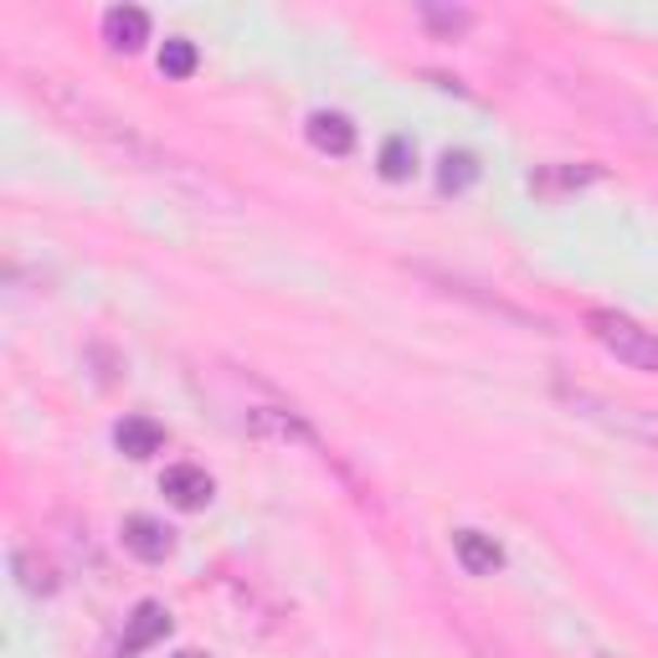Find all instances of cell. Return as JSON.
<instances>
[{
  "mask_svg": "<svg viewBox=\"0 0 658 658\" xmlns=\"http://www.w3.org/2000/svg\"><path fill=\"white\" fill-rule=\"evenodd\" d=\"M586 325H592V334H597V345L612 350L622 366L658 376V334L654 329L633 325V319H622V314H592Z\"/></svg>",
  "mask_w": 658,
  "mask_h": 658,
  "instance_id": "cell-1",
  "label": "cell"
},
{
  "mask_svg": "<svg viewBox=\"0 0 658 658\" xmlns=\"http://www.w3.org/2000/svg\"><path fill=\"white\" fill-rule=\"evenodd\" d=\"M160 494H165L175 509L195 515V509H206V504H212L216 484H212V473H206V468L175 464V468H165V479H160Z\"/></svg>",
  "mask_w": 658,
  "mask_h": 658,
  "instance_id": "cell-2",
  "label": "cell"
},
{
  "mask_svg": "<svg viewBox=\"0 0 658 658\" xmlns=\"http://www.w3.org/2000/svg\"><path fill=\"white\" fill-rule=\"evenodd\" d=\"M118 535H124V551L139 556V561H165V556L175 551V530L170 524H160V520H150V515H129Z\"/></svg>",
  "mask_w": 658,
  "mask_h": 658,
  "instance_id": "cell-3",
  "label": "cell"
},
{
  "mask_svg": "<svg viewBox=\"0 0 658 658\" xmlns=\"http://www.w3.org/2000/svg\"><path fill=\"white\" fill-rule=\"evenodd\" d=\"M103 41H109L114 52H139V47L150 41V16H144L139 5H114V11L103 16Z\"/></svg>",
  "mask_w": 658,
  "mask_h": 658,
  "instance_id": "cell-4",
  "label": "cell"
},
{
  "mask_svg": "<svg viewBox=\"0 0 658 658\" xmlns=\"http://www.w3.org/2000/svg\"><path fill=\"white\" fill-rule=\"evenodd\" d=\"M309 144L319 150V155L345 160L350 150H355V124H350L345 114H329V109H319V114H309Z\"/></svg>",
  "mask_w": 658,
  "mask_h": 658,
  "instance_id": "cell-5",
  "label": "cell"
},
{
  "mask_svg": "<svg viewBox=\"0 0 658 658\" xmlns=\"http://www.w3.org/2000/svg\"><path fill=\"white\" fill-rule=\"evenodd\" d=\"M114 447L124 458H155L160 447H165V427L155 417H124L114 427Z\"/></svg>",
  "mask_w": 658,
  "mask_h": 658,
  "instance_id": "cell-6",
  "label": "cell"
},
{
  "mask_svg": "<svg viewBox=\"0 0 658 658\" xmlns=\"http://www.w3.org/2000/svg\"><path fill=\"white\" fill-rule=\"evenodd\" d=\"M453 556H458V566H464L468 577H494L504 566V551L489 535H479V530H458L453 535Z\"/></svg>",
  "mask_w": 658,
  "mask_h": 658,
  "instance_id": "cell-7",
  "label": "cell"
},
{
  "mask_svg": "<svg viewBox=\"0 0 658 658\" xmlns=\"http://www.w3.org/2000/svg\"><path fill=\"white\" fill-rule=\"evenodd\" d=\"M165 633H170V612H165L160 602H139L135 618H129V633H124V658L144 654V648H150V643H160Z\"/></svg>",
  "mask_w": 658,
  "mask_h": 658,
  "instance_id": "cell-8",
  "label": "cell"
},
{
  "mask_svg": "<svg viewBox=\"0 0 658 658\" xmlns=\"http://www.w3.org/2000/svg\"><path fill=\"white\" fill-rule=\"evenodd\" d=\"M473 180H479V160L468 155V150H447L438 160V191L443 195H464Z\"/></svg>",
  "mask_w": 658,
  "mask_h": 658,
  "instance_id": "cell-9",
  "label": "cell"
},
{
  "mask_svg": "<svg viewBox=\"0 0 658 658\" xmlns=\"http://www.w3.org/2000/svg\"><path fill=\"white\" fill-rule=\"evenodd\" d=\"M412 170H417V144L407 135H391L381 144V175L387 180H412Z\"/></svg>",
  "mask_w": 658,
  "mask_h": 658,
  "instance_id": "cell-10",
  "label": "cell"
},
{
  "mask_svg": "<svg viewBox=\"0 0 658 658\" xmlns=\"http://www.w3.org/2000/svg\"><path fill=\"white\" fill-rule=\"evenodd\" d=\"M160 73L165 78H191L195 73V41H186V37H170L165 47H160Z\"/></svg>",
  "mask_w": 658,
  "mask_h": 658,
  "instance_id": "cell-11",
  "label": "cell"
},
{
  "mask_svg": "<svg viewBox=\"0 0 658 658\" xmlns=\"http://www.w3.org/2000/svg\"><path fill=\"white\" fill-rule=\"evenodd\" d=\"M422 16L432 21V26H447V31H464L468 26V11H432V5H427Z\"/></svg>",
  "mask_w": 658,
  "mask_h": 658,
  "instance_id": "cell-12",
  "label": "cell"
}]
</instances>
